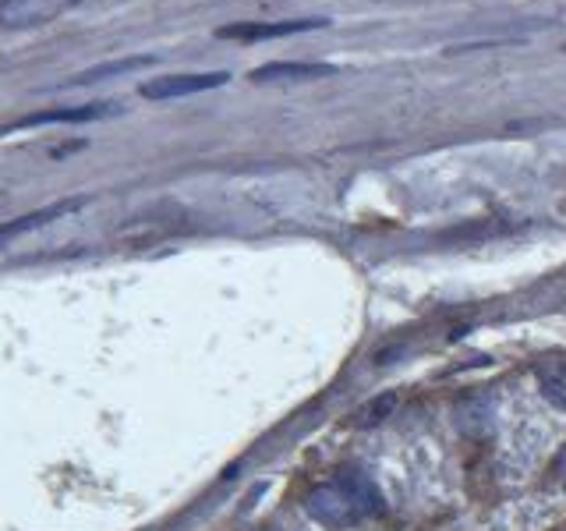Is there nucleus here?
I'll use <instances>...</instances> for the list:
<instances>
[{"instance_id": "f257e3e1", "label": "nucleus", "mask_w": 566, "mask_h": 531, "mask_svg": "<svg viewBox=\"0 0 566 531\" xmlns=\"http://www.w3.org/2000/svg\"><path fill=\"white\" fill-rule=\"evenodd\" d=\"M305 510L308 518L326 524V528H347V524H358L365 513L350 503V496L340 489V486H318L305 496Z\"/></svg>"}, {"instance_id": "f03ea898", "label": "nucleus", "mask_w": 566, "mask_h": 531, "mask_svg": "<svg viewBox=\"0 0 566 531\" xmlns=\"http://www.w3.org/2000/svg\"><path fill=\"white\" fill-rule=\"evenodd\" d=\"M75 0H0V25L4 29H40L57 22Z\"/></svg>"}, {"instance_id": "7ed1b4c3", "label": "nucleus", "mask_w": 566, "mask_h": 531, "mask_svg": "<svg viewBox=\"0 0 566 531\" xmlns=\"http://www.w3.org/2000/svg\"><path fill=\"white\" fill-rule=\"evenodd\" d=\"M230 75L227 71H206V75H167V79H153L138 88L146 100H181L195 93H209V88L227 85Z\"/></svg>"}, {"instance_id": "20e7f679", "label": "nucleus", "mask_w": 566, "mask_h": 531, "mask_svg": "<svg viewBox=\"0 0 566 531\" xmlns=\"http://www.w3.org/2000/svg\"><path fill=\"white\" fill-rule=\"evenodd\" d=\"M329 18H297V22H248V25H227L217 35L220 40H241V43H259V40H280V35H297L312 29H326Z\"/></svg>"}, {"instance_id": "39448f33", "label": "nucleus", "mask_w": 566, "mask_h": 531, "mask_svg": "<svg viewBox=\"0 0 566 531\" xmlns=\"http://www.w3.org/2000/svg\"><path fill=\"white\" fill-rule=\"evenodd\" d=\"M336 64L326 61H270L252 67V82H308V79H333Z\"/></svg>"}, {"instance_id": "423d86ee", "label": "nucleus", "mask_w": 566, "mask_h": 531, "mask_svg": "<svg viewBox=\"0 0 566 531\" xmlns=\"http://www.w3.org/2000/svg\"><path fill=\"white\" fill-rule=\"evenodd\" d=\"M82 206H85V199H61V202L43 206V209H35V212H25V217H14V220H8V223H0V248L11 244L14 238L29 235V230H40V227H46V223H53V220L67 217V212H75V209H82Z\"/></svg>"}, {"instance_id": "0eeeda50", "label": "nucleus", "mask_w": 566, "mask_h": 531, "mask_svg": "<svg viewBox=\"0 0 566 531\" xmlns=\"http://www.w3.org/2000/svg\"><path fill=\"white\" fill-rule=\"evenodd\" d=\"M117 111H120V103H85V106H71V111H43V114L22 117L14 128H40V124H82V121L111 117Z\"/></svg>"}, {"instance_id": "6e6552de", "label": "nucleus", "mask_w": 566, "mask_h": 531, "mask_svg": "<svg viewBox=\"0 0 566 531\" xmlns=\"http://www.w3.org/2000/svg\"><path fill=\"white\" fill-rule=\"evenodd\" d=\"M336 486H340L350 496V503L358 507L361 513H382V496H379L376 482L365 478L361 471H340Z\"/></svg>"}, {"instance_id": "1a4fd4ad", "label": "nucleus", "mask_w": 566, "mask_h": 531, "mask_svg": "<svg viewBox=\"0 0 566 531\" xmlns=\"http://www.w3.org/2000/svg\"><path fill=\"white\" fill-rule=\"evenodd\" d=\"M538 389L548 404H556L559 412H566V362L563 358H545L535 365Z\"/></svg>"}, {"instance_id": "9d476101", "label": "nucleus", "mask_w": 566, "mask_h": 531, "mask_svg": "<svg viewBox=\"0 0 566 531\" xmlns=\"http://www.w3.org/2000/svg\"><path fill=\"white\" fill-rule=\"evenodd\" d=\"M156 64V58H128V61H117V64H103L93 71H82V75L71 79V85H82V82H99L106 75H124V71H135V67H149Z\"/></svg>"}, {"instance_id": "9b49d317", "label": "nucleus", "mask_w": 566, "mask_h": 531, "mask_svg": "<svg viewBox=\"0 0 566 531\" xmlns=\"http://www.w3.org/2000/svg\"><path fill=\"white\" fill-rule=\"evenodd\" d=\"M394 404H397V397L394 394H386V397H379L376 404H368L365 412H361V425H371V421H382L389 412H394Z\"/></svg>"}, {"instance_id": "f8f14e48", "label": "nucleus", "mask_w": 566, "mask_h": 531, "mask_svg": "<svg viewBox=\"0 0 566 531\" xmlns=\"http://www.w3.org/2000/svg\"><path fill=\"white\" fill-rule=\"evenodd\" d=\"M559 482H563V489H566V450H563V457H559Z\"/></svg>"}]
</instances>
